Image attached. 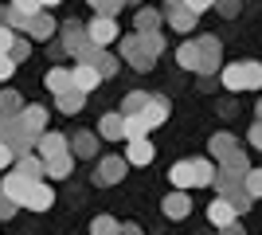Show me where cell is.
Instances as JSON below:
<instances>
[{"mask_svg": "<svg viewBox=\"0 0 262 235\" xmlns=\"http://www.w3.org/2000/svg\"><path fill=\"white\" fill-rule=\"evenodd\" d=\"M98 137H102V141H125V114H121V110L102 114V122H98Z\"/></svg>", "mask_w": 262, "mask_h": 235, "instance_id": "cell-12", "label": "cell"}, {"mask_svg": "<svg viewBox=\"0 0 262 235\" xmlns=\"http://www.w3.org/2000/svg\"><path fill=\"white\" fill-rule=\"evenodd\" d=\"M208 220H211V227H227V224L239 220V208H235L227 196H215V200L208 204Z\"/></svg>", "mask_w": 262, "mask_h": 235, "instance_id": "cell-11", "label": "cell"}, {"mask_svg": "<svg viewBox=\"0 0 262 235\" xmlns=\"http://www.w3.org/2000/svg\"><path fill=\"white\" fill-rule=\"evenodd\" d=\"M16 125H20V134L28 145H35L39 141V134L47 130V110L43 106H24L20 114H16Z\"/></svg>", "mask_w": 262, "mask_h": 235, "instance_id": "cell-3", "label": "cell"}, {"mask_svg": "<svg viewBox=\"0 0 262 235\" xmlns=\"http://www.w3.org/2000/svg\"><path fill=\"white\" fill-rule=\"evenodd\" d=\"M98 82H102V71L94 67L90 59H82V63H78L75 71H71V87H75V90H82V94H90V90L98 87Z\"/></svg>", "mask_w": 262, "mask_h": 235, "instance_id": "cell-9", "label": "cell"}, {"mask_svg": "<svg viewBox=\"0 0 262 235\" xmlns=\"http://www.w3.org/2000/svg\"><path fill=\"white\" fill-rule=\"evenodd\" d=\"M223 87L231 94L262 90V63H231V67H223Z\"/></svg>", "mask_w": 262, "mask_h": 235, "instance_id": "cell-2", "label": "cell"}, {"mask_svg": "<svg viewBox=\"0 0 262 235\" xmlns=\"http://www.w3.org/2000/svg\"><path fill=\"white\" fill-rule=\"evenodd\" d=\"M12 161H16V149H12L8 141H0V168H8Z\"/></svg>", "mask_w": 262, "mask_h": 235, "instance_id": "cell-39", "label": "cell"}, {"mask_svg": "<svg viewBox=\"0 0 262 235\" xmlns=\"http://www.w3.org/2000/svg\"><path fill=\"white\" fill-rule=\"evenodd\" d=\"M219 165H223V168H235V173H247V149L235 145L227 157H223V161H219Z\"/></svg>", "mask_w": 262, "mask_h": 235, "instance_id": "cell-29", "label": "cell"}, {"mask_svg": "<svg viewBox=\"0 0 262 235\" xmlns=\"http://www.w3.org/2000/svg\"><path fill=\"white\" fill-rule=\"evenodd\" d=\"M137 114H141L145 122H149V130H157V125L168 122V98H161V94H149V102H145Z\"/></svg>", "mask_w": 262, "mask_h": 235, "instance_id": "cell-14", "label": "cell"}, {"mask_svg": "<svg viewBox=\"0 0 262 235\" xmlns=\"http://www.w3.org/2000/svg\"><path fill=\"white\" fill-rule=\"evenodd\" d=\"M219 231H223V235H243V227L239 224H227V227H219Z\"/></svg>", "mask_w": 262, "mask_h": 235, "instance_id": "cell-46", "label": "cell"}, {"mask_svg": "<svg viewBox=\"0 0 262 235\" xmlns=\"http://www.w3.org/2000/svg\"><path fill=\"white\" fill-rule=\"evenodd\" d=\"M71 168H75V153H71V149H67V153H55V157H43V177L47 180H67Z\"/></svg>", "mask_w": 262, "mask_h": 235, "instance_id": "cell-13", "label": "cell"}, {"mask_svg": "<svg viewBox=\"0 0 262 235\" xmlns=\"http://www.w3.org/2000/svg\"><path fill=\"white\" fill-rule=\"evenodd\" d=\"M219 188V196H227L239 212H247L254 204V196L247 192V173H235V168H215V180H211Z\"/></svg>", "mask_w": 262, "mask_h": 235, "instance_id": "cell-1", "label": "cell"}, {"mask_svg": "<svg viewBox=\"0 0 262 235\" xmlns=\"http://www.w3.org/2000/svg\"><path fill=\"white\" fill-rule=\"evenodd\" d=\"M12 59H16V63H20V59H28V44H24V39H16V44H12V51H8Z\"/></svg>", "mask_w": 262, "mask_h": 235, "instance_id": "cell-43", "label": "cell"}, {"mask_svg": "<svg viewBox=\"0 0 262 235\" xmlns=\"http://www.w3.org/2000/svg\"><path fill=\"white\" fill-rule=\"evenodd\" d=\"M39 8H43L39 0H12V12H16L20 20H32V16H35Z\"/></svg>", "mask_w": 262, "mask_h": 235, "instance_id": "cell-31", "label": "cell"}, {"mask_svg": "<svg viewBox=\"0 0 262 235\" xmlns=\"http://www.w3.org/2000/svg\"><path fill=\"white\" fill-rule=\"evenodd\" d=\"M168 24H172L176 32H192V28H196V12L184 8V4H172V8H168Z\"/></svg>", "mask_w": 262, "mask_h": 235, "instance_id": "cell-21", "label": "cell"}, {"mask_svg": "<svg viewBox=\"0 0 262 235\" xmlns=\"http://www.w3.org/2000/svg\"><path fill=\"white\" fill-rule=\"evenodd\" d=\"M121 51H125V59H129V67H137V71H149L157 63V59L145 51L141 35H125V39H121Z\"/></svg>", "mask_w": 262, "mask_h": 235, "instance_id": "cell-7", "label": "cell"}, {"mask_svg": "<svg viewBox=\"0 0 262 235\" xmlns=\"http://www.w3.org/2000/svg\"><path fill=\"white\" fill-rule=\"evenodd\" d=\"M12 71H16V59H12V55H0V82H8Z\"/></svg>", "mask_w": 262, "mask_h": 235, "instance_id": "cell-38", "label": "cell"}, {"mask_svg": "<svg viewBox=\"0 0 262 235\" xmlns=\"http://www.w3.org/2000/svg\"><path fill=\"white\" fill-rule=\"evenodd\" d=\"M125 168H129V161L125 157H118V153H110V157H102L98 161V184H118L121 177H125Z\"/></svg>", "mask_w": 262, "mask_h": 235, "instance_id": "cell-8", "label": "cell"}, {"mask_svg": "<svg viewBox=\"0 0 262 235\" xmlns=\"http://www.w3.org/2000/svg\"><path fill=\"white\" fill-rule=\"evenodd\" d=\"M145 102H149V94H145V90H133L129 98L121 102V114H137V110L145 106Z\"/></svg>", "mask_w": 262, "mask_h": 235, "instance_id": "cell-33", "label": "cell"}, {"mask_svg": "<svg viewBox=\"0 0 262 235\" xmlns=\"http://www.w3.org/2000/svg\"><path fill=\"white\" fill-rule=\"evenodd\" d=\"M98 141H102L98 134H86V130H82V134L71 137V153H75V157H86V161H90V157L98 153Z\"/></svg>", "mask_w": 262, "mask_h": 235, "instance_id": "cell-19", "label": "cell"}, {"mask_svg": "<svg viewBox=\"0 0 262 235\" xmlns=\"http://www.w3.org/2000/svg\"><path fill=\"white\" fill-rule=\"evenodd\" d=\"M82 98H86V94L71 87L67 94H59V110H63V114H78V110H82Z\"/></svg>", "mask_w": 262, "mask_h": 235, "instance_id": "cell-26", "label": "cell"}, {"mask_svg": "<svg viewBox=\"0 0 262 235\" xmlns=\"http://www.w3.org/2000/svg\"><path fill=\"white\" fill-rule=\"evenodd\" d=\"M90 4H94V8H98V12H106V16H114V8H118L114 0H90Z\"/></svg>", "mask_w": 262, "mask_h": 235, "instance_id": "cell-44", "label": "cell"}, {"mask_svg": "<svg viewBox=\"0 0 262 235\" xmlns=\"http://www.w3.org/2000/svg\"><path fill=\"white\" fill-rule=\"evenodd\" d=\"M192 165H196V188H200V184H211V180H215V165H211V161L196 157Z\"/></svg>", "mask_w": 262, "mask_h": 235, "instance_id": "cell-30", "label": "cell"}, {"mask_svg": "<svg viewBox=\"0 0 262 235\" xmlns=\"http://www.w3.org/2000/svg\"><path fill=\"white\" fill-rule=\"evenodd\" d=\"M90 63H94V67L102 71V78L118 71V63H114V59H110V55H102V51H90Z\"/></svg>", "mask_w": 262, "mask_h": 235, "instance_id": "cell-34", "label": "cell"}, {"mask_svg": "<svg viewBox=\"0 0 262 235\" xmlns=\"http://www.w3.org/2000/svg\"><path fill=\"white\" fill-rule=\"evenodd\" d=\"M20 173H28V177H35V180H43V157H32V153H20Z\"/></svg>", "mask_w": 262, "mask_h": 235, "instance_id": "cell-27", "label": "cell"}, {"mask_svg": "<svg viewBox=\"0 0 262 235\" xmlns=\"http://www.w3.org/2000/svg\"><path fill=\"white\" fill-rule=\"evenodd\" d=\"M118 35H121L118 20H114V16H106V12H98V16L90 20V28H86V39H90L94 47H106V44H114Z\"/></svg>", "mask_w": 262, "mask_h": 235, "instance_id": "cell-4", "label": "cell"}, {"mask_svg": "<svg viewBox=\"0 0 262 235\" xmlns=\"http://www.w3.org/2000/svg\"><path fill=\"white\" fill-rule=\"evenodd\" d=\"M114 4H125V0H114Z\"/></svg>", "mask_w": 262, "mask_h": 235, "instance_id": "cell-49", "label": "cell"}, {"mask_svg": "<svg viewBox=\"0 0 262 235\" xmlns=\"http://www.w3.org/2000/svg\"><path fill=\"white\" fill-rule=\"evenodd\" d=\"M12 44H16V32L0 24V55H8V51H12Z\"/></svg>", "mask_w": 262, "mask_h": 235, "instance_id": "cell-36", "label": "cell"}, {"mask_svg": "<svg viewBox=\"0 0 262 235\" xmlns=\"http://www.w3.org/2000/svg\"><path fill=\"white\" fill-rule=\"evenodd\" d=\"M180 4H184V8H192V12L200 16V12H208L211 4H215V0H180Z\"/></svg>", "mask_w": 262, "mask_h": 235, "instance_id": "cell-40", "label": "cell"}, {"mask_svg": "<svg viewBox=\"0 0 262 235\" xmlns=\"http://www.w3.org/2000/svg\"><path fill=\"white\" fill-rule=\"evenodd\" d=\"M35 188V177H28V173H20V168H12L8 177H4V184H0V192L4 196H12V200L24 208V200H28V192Z\"/></svg>", "mask_w": 262, "mask_h": 235, "instance_id": "cell-5", "label": "cell"}, {"mask_svg": "<svg viewBox=\"0 0 262 235\" xmlns=\"http://www.w3.org/2000/svg\"><path fill=\"white\" fill-rule=\"evenodd\" d=\"M39 4H59V0H39Z\"/></svg>", "mask_w": 262, "mask_h": 235, "instance_id": "cell-48", "label": "cell"}, {"mask_svg": "<svg viewBox=\"0 0 262 235\" xmlns=\"http://www.w3.org/2000/svg\"><path fill=\"white\" fill-rule=\"evenodd\" d=\"M16 208H20V204L12 200V196H4V192H0V220H12V216H16Z\"/></svg>", "mask_w": 262, "mask_h": 235, "instance_id": "cell-37", "label": "cell"}, {"mask_svg": "<svg viewBox=\"0 0 262 235\" xmlns=\"http://www.w3.org/2000/svg\"><path fill=\"white\" fill-rule=\"evenodd\" d=\"M121 235H145V231L137 224H121Z\"/></svg>", "mask_w": 262, "mask_h": 235, "instance_id": "cell-45", "label": "cell"}, {"mask_svg": "<svg viewBox=\"0 0 262 235\" xmlns=\"http://www.w3.org/2000/svg\"><path fill=\"white\" fill-rule=\"evenodd\" d=\"M235 145H239V141H235L231 134H215V137L208 141V149H211V157H215V161H223V157H227Z\"/></svg>", "mask_w": 262, "mask_h": 235, "instance_id": "cell-24", "label": "cell"}, {"mask_svg": "<svg viewBox=\"0 0 262 235\" xmlns=\"http://www.w3.org/2000/svg\"><path fill=\"white\" fill-rule=\"evenodd\" d=\"M215 8L223 12V16H235V12H239V0H215Z\"/></svg>", "mask_w": 262, "mask_h": 235, "instance_id": "cell-41", "label": "cell"}, {"mask_svg": "<svg viewBox=\"0 0 262 235\" xmlns=\"http://www.w3.org/2000/svg\"><path fill=\"white\" fill-rule=\"evenodd\" d=\"M168 180H172V188H196V165L192 161H176L172 168H168Z\"/></svg>", "mask_w": 262, "mask_h": 235, "instance_id": "cell-17", "label": "cell"}, {"mask_svg": "<svg viewBox=\"0 0 262 235\" xmlns=\"http://www.w3.org/2000/svg\"><path fill=\"white\" fill-rule=\"evenodd\" d=\"M161 24H164V16L157 8H141V12H137V20H133V28H137V32H157Z\"/></svg>", "mask_w": 262, "mask_h": 235, "instance_id": "cell-23", "label": "cell"}, {"mask_svg": "<svg viewBox=\"0 0 262 235\" xmlns=\"http://www.w3.org/2000/svg\"><path fill=\"white\" fill-rule=\"evenodd\" d=\"M247 137H251V145L262 153V122H254V125H251V134H247Z\"/></svg>", "mask_w": 262, "mask_h": 235, "instance_id": "cell-42", "label": "cell"}, {"mask_svg": "<svg viewBox=\"0 0 262 235\" xmlns=\"http://www.w3.org/2000/svg\"><path fill=\"white\" fill-rule=\"evenodd\" d=\"M254 118H258V122H262V98H258V106H254Z\"/></svg>", "mask_w": 262, "mask_h": 235, "instance_id": "cell-47", "label": "cell"}, {"mask_svg": "<svg viewBox=\"0 0 262 235\" xmlns=\"http://www.w3.org/2000/svg\"><path fill=\"white\" fill-rule=\"evenodd\" d=\"M164 216H168V220H184L188 212H192V200H188V192L184 188H176V192H168V196H164Z\"/></svg>", "mask_w": 262, "mask_h": 235, "instance_id": "cell-16", "label": "cell"}, {"mask_svg": "<svg viewBox=\"0 0 262 235\" xmlns=\"http://www.w3.org/2000/svg\"><path fill=\"white\" fill-rule=\"evenodd\" d=\"M43 87L51 90L55 98L67 94V90H71V71H67V67H51V71H47V78H43Z\"/></svg>", "mask_w": 262, "mask_h": 235, "instance_id": "cell-20", "label": "cell"}, {"mask_svg": "<svg viewBox=\"0 0 262 235\" xmlns=\"http://www.w3.org/2000/svg\"><path fill=\"white\" fill-rule=\"evenodd\" d=\"M176 63L188 67V71H196L200 67V47L196 44H180V47H176Z\"/></svg>", "mask_w": 262, "mask_h": 235, "instance_id": "cell-25", "label": "cell"}, {"mask_svg": "<svg viewBox=\"0 0 262 235\" xmlns=\"http://www.w3.org/2000/svg\"><path fill=\"white\" fill-rule=\"evenodd\" d=\"M196 47H200V75L208 78V75H215V67H219V55H223V47H219V39L215 35H204V39H196Z\"/></svg>", "mask_w": 262, "mask_h": 235, "instance_id": "cell-6", "label": "cell"}, {"mask_svg": "<svg viewBox=\"0 0 262 235\" xmlns=\"http://www.w3.org/2000/svg\"><path fill=\"white\" fill-rule=\"evenodd\" d=\"M90 235H121V224L114 216H98V220L90 224Z\"/></svg>", "mask_w": 262, "mask_h": 235, "instance_id": "cell-28", "label": "cell"}, {"mask_svg": "<svg viewBox=\"0 0 262 235\" xmlns=\"http://www.w3.org/2000/svg\"><path fill=\"white\" fill-rule=\"evenodd\" d=\"M51 204H55V192H51V184H47V180H35V188L28 192L24 208H28V212H47Z\"/></svg>", "mask_w": 262, "mask_h": 235, "instance_id": "cell-15", "label": "cell"}, {"mask_svg": "<svg viewBox=\"0 0 262 235\" xmlns=\"http://www.w3.org/2000/svg\"><path fill=\"white\" fill-rule=\"evenodd\" d=\"M24 32H32L35 39H51L55 35V24H51V16H43V12H35L32 20H28V28Z\"/></svg>", "mask_w": 262, "mask_h": 235, "instance_id": "cell-22", "label": "cell"}, {"mask_svg": "<svg viewBox=\"0 0 262 235\" xmlns=\"http://www.w3.org/2000/svg\"><path fill=\"white\" fill-rule=\"evenodd\" d=\"M24 106H20V94H16V90H4V94H0V114H20Z\"/></svg>", "mask_w": 262, "mask_h": 235, "instance_id": "cell-32", "label": "cell"}, {"mask_svg": "<svg viewBox=\"0 0 262 235\" xmlns=\"http://www.w3.org/2000/svg\"><path fill=\"white\" fill-rule=\"evenodd\" d=\"M247 192H251L254 200L262 196V168H247Z\"/></svg>", "mask_w": 262, "mask_h": 235, "instance_id": "cell-35", "label": "cell"}, {"mask_svg": "<svg viewBox=\"0 0 262 235\" xmlns=\"http://www.w3.org/2000/svg\"><path fill=\"white\" fill-rule=\"evenodd\" d=\"M35 145H39V157H55V153H67V149H71V137H63V134H51V130H43Z\"/></svg>", "mask_w": 262, "mask_h": 235, "instance_id": "cell-18", "label": "cell"}, {"mask_svg": "<svg viewBox=\"0 0 262 235\" xmlns=\"http://www.w3.org/2000/svg\"><path fill=\"white\" fill-rule=\"evenodd\" d=\"M157 157V149H153V141H149V134L145 137H125V161L129 165H149Z\"/></svg>", "mask_w": 262, "mask_h": 235, "instance_id": "cell-10", "label": "cell"}]
</instances>
